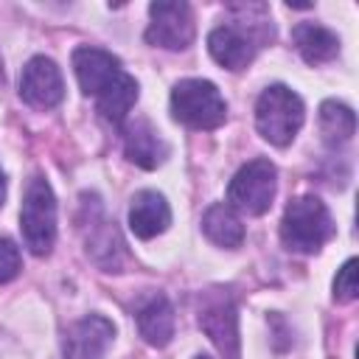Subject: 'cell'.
<instances>
[{
	"label": "cell",
	"instance_id": "obj_4",
	"mask_svg": "<svg viewBox=\"0 0 359 359\" xmlns=\"http://www.w3.org/2000/svg\"><path fill=\"white\" fill-rule=\"evenodd\" d=\"M171 115L188 129H216L227 121V104L213 81L182 79L171 90Z\"/></svg>",
	"mask_w": 359,
	"mask_h": 359
},
{
	"label": "cell",
	"instance_id": "obj_6",
	"mask_svg": "<svg viewBox=\"0 0 359 359\" xmlns=\"http://www.w3.org/2000/svg\"><path fill=\"white\" fill-rule=\"evenodd\" d=\"M278 191V171L266 157H255L244 163L236 177L227 185V202L230 208H238L250 216H261L272 208Z\"/></svg>",
	"mask_w": 359,
	"mask_h": 359
},
{
	"label": "cell",
	"instance_id": "obj_1",
	"mask_svg": "<svg viewBox=\"0 0 359 359\" xmlns=\"http://www.w3.org/2000/svg\"><path fill=\"white\" fill-rule=\"evenodd\" d=\"M250 8L252 6H241V11L247 14L244 20H233V22H224V25H216L210 34H208V50L210 56L227 67V70H244L252 59H255V50L261 48V42L272 39V25L266 17L261 20H250Z\"/></svg>",
	"mask_w": 359,
	"mask_h": 359
},
{
	"label": "cell",
	"instance_id": "obj_18",
	"mask_svg": "<svg viewBox=\"0 0 359 359\" xmlns=\"http://www.w3.org/2000/svg\"><path fill=\"white\" fill-rule=\"evenodd\" d=\"M202 230H205V236H208L213 244L227 247V250H236V247H241V241H244V224H241L238 213H236L230 205H224V202H216V205H210V208L205 210V216H202Z\"/></svg>",
	"mask_w": 359,
	"mask_h": 359
},
{
	"label": "cell",
	"instance_id": "obj_8",
	"mask_svg": "<svg viewBox=\"0 0 359 359\" xmlns=\"http://www.w3.org/2000/svg\"><path fill=\"white\" fill-rule=\"evenodd\" d=\"M20 98L36 109L56 107L65 98V79H62L59 65L48 56L28 59L20 73Z\"/></svg>",
	"mask_w": 359,
	"mask_h": 359
},
{
	"label": "cell",
	"instance_id": "obj_16",
	"mask_svg": "<svg viewBox=\"0 0 359 359\" xmlns=\"http://www.w3.org/2000/svg\"><path fill=\"white\" fill-rule=\"evenodd\" d=\"M137 101V81L123 70L109 87H104L98 95H95V104H98V112L107 123L112 126H123L132 107Z\"/></svg>",
	"mask_w": 359,
	"mask_h": 359
},
{
	"label": "cell",
	"instance_id": "obj_13",
	"mask_svg": "<svg viewBox=\"0 0 359 359\" xmlns=\"http://www.w3.org/2000/svg\"><path fill=\"white\" fill-rule=\"evenodd\" d=\"M87 236H84V244H87V255L104 269V272H121L123 269V241H121V233L115 227V222L104 219L98 210L95 216L87 219Z\"/></svg>",
	"mask_w": 359,
	"mask_h": 359
},
{
	"label": "cell",
	"instance_id": "obj_11",
	"mask_svg": "<svg viewBox=\"0 0 359 359\" xmlns=\"http://www.w3.org/2000/svg\"><path fill=\"white\" fill-rule=\"evenodd\" d=\"M73 73L84 95H98L104 87H109L123 73V67H121V59L112 56L109 50L81 45L73 50Z\"/></svg>",
	"mask_w": 359,
	"mask_h": 359
},
{
	"label": "cell",
	"instance_id": "obj_22",
	"mask_svg": "<svg viewBox=\"0 0 359 359\" xmlns=\"http://www.w3.org/2000/svg\"><path fill=\"white\" fill-rule=\"evenodd\" d=\"M3 199H6V177H3V168H0V208H3Z\"/></svg>",
	"mask_w": 359,
	"mask_h": 359
},
{
	"label": "cell",
	"instance_id": "obj_20",
	"mask_svg": "<svg viewBox=\"0 0 359 359\" xmlns=\"http://www.w3.org/2000/svg\"><path fill=\"white\" fill-rule=\"evenodd\" d=\"M356 294H359V283H356V258H348V261L339 266L337 278H334V300H337V303H351V300H356Z\"/></svg>",
	"mask_w": 359,
	"mask_h": 359
},
{
	"label": "cell",
	"instance_id": "obj_14",
	"mask_svg": "<svg viewBox=\"0 0 359 359\" xmlns=\"http://www.w3.org/2000/svg\"><path fill=\"white\" fill-rule=\"evenodd\" d=\"M171 224V208L157 191H137L129 205V230L137 238H154L165 233Z\"/></svg>",
	"mask_w": 359,
	"mask_h": 359
},
{
	"label": "cell",
	"instance_id": "obj_21",
	"mask_svg": "<svg viewBox=\"0 0 359 359\" xmlns=\"http://www.w3.org/2000/svg\"><path fill=\"white\" fill-rule=\"evenodd\" d=\"M22 266V258H20V250L11 238L0 236V283H8L11 278H17Z\"/></svg>",
	"mask_w": 359,
	"mask_h": 359
},
{
	"label": "cell",
	"instance_id": "obj_15",
	"mask_svg": "<svg viewBox=\"0 0 359 359\" xmlns=\"http://www.w3.org/2000/svg\"><path fill=\"white\" fill-rule=\"evenodd\" d=\"M137 331L154 348H165L171 342V337H174V306L168 303L165 294H154L137 309Z\"/></svg>",
	"mask_w": 359,
	"mask_h": 359
},
{
	"label": "cell",
	"instance_id": "obj_12",
	"mask_svg": "<svg viewBox=\"0 0 359 359\" xmlns=\"http://www.w3.org/2000/svg\"><path fill=\"white\" fill-rule=\"evenodd\" d=\"M123 154L129 163L151 171L165 163L168 143L160 137V132L146 118H135L132 123L123 126Z\"/></svg>",
	"mask_w": 359,
	"mask_h": 359
},
{
	"label": "cell",
	"instance_id": "obj_7",
	"mask_svg": "<svg viewBox=\"0 0 359 359\" xmlns=\"http://www.w3.org/2000/svg\"><path fill=\"white\" fill-rule=\"evenodd\" d=\"M194 11L185 0H157L149 6L146 42L165 50H185L194 42Z\"/></svg>",
	"mask_w": 359,
	"mask_h": 359
},
{
	"label": "cell",
	"instance_id": "obj_3",
	"mask_svg": "<svg viewBox=\"0 0 359 359\" xmlns=\"http://www.w3.org/2000/svg\"><path fill=\"white\" fill-rule=\"evenodd\" d=\"M334 236V222L317 196H297L286 205L280 222V238L292 252H317Z\"/></svg>",
	"mask_w": 359,
	"mask_h": 359
},
{
	"label": "cell",
	"instance_id": "obj_17",
	"mask_svg": "<svg viewBox=\"0 0 359 359\" xmlns=\"http://www.w3.org/2000/svg\"><path fill=\"white\" fill-rule=\"evenodd\" d=\"M292 42L309 65H323L339 53V36L317 22H300L292 28Z\"/></svg>",
	"mask_w": 359,
	"mask_h": 359
},
{
	"label": "cell",
	"instance_id": "obj_9",
	"mask_svg": "<svg viewBox=\"0 0 359 359\" xmlns=\"http://www.w3.org/2000/svg\"><path fill=\"white\" fill-rule=\"evenodd\" d=\"M199 328L210 337L216 351L224 359H241V339H238V311L230 297L205 300L199 309Z\"/></svg>",
	"mask_w": 359,
	"mask_h": 359
},
{
	"label": "cell",
	"instance_id": "obj_23",
	"mask_svg": "<svg viewBox=\"0 0 359 359\" xmlns=\"http://www.w3.org/2000/svg\"><path fill=\"white\" fill-rule=\"evenodd\" d=\"M194 359H210V356H205V353H199V356H194Z\"/></svg>",
	"mask_w": 359,
	"mask_h": 359
},
{
	"label": "cell",
	"instance_id": "obj_19",
	"mask_svg": "<svg viewBox=\"0 0 359 359\" xmlns=\"http://www.w3.org/2000/svg\"><path fill=\"white\" fill-rule=\"evenodd\" d=\"M320 132L328 146H339L353 137L356 132V115L351 107L339 101H323L320 104Z\"/></svg>",
	"mask_w": 359,
	"mask_h": 359
},
{
	"label": "cell",
	"instance_id": "obj_2",
	"mask_svg": "<svg viewBox=\"0 0 359 359\" xmlns=\"http://www.w3.org/2000/svg\"><path fill=\"white\" fill-rule=\"evenodd\" d=\"M306 121V107L297 93L283 84L266 87L255 101V126L272 146H289Z\"/></svg>",
	"mask_w": 359,
	"mask_h": 359
},
{
	"label": "cell",
	"instance_id": "obj_10",
	"mask_svg": "<svg viewBox=\"0 0 359 359\" xmlns=\"http://www.w3.org/2000/svg\"><path fill=\"white\" fill-rule=\"evenodd\" d=\"M115 339V325L101 314H87L73 323L62 342L65 359H104L107 348Z\"/></svg>",
	"mask_w": 359,
	"mask_h": 359
},
{
	"label": "cell",
	"instance_id": "obj_5",
	"mask_svg": "<svg viewBox=\"0 0 359 359\" xmlns=\"http://www.w3.org/2000/svg\"><path fill=\"white\" fill-rule=\"evenodd\" d=\"M22 241L34 255H48L56 241V196L48 180L31 177L20 208Z\"/></svg>",
	"mask_w": 359,
	"mask_h": 359
}]
</instances>
